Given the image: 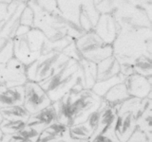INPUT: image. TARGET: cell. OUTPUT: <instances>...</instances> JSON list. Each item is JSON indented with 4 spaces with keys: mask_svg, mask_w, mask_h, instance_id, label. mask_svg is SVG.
<instances>
[{
    "mask_svg": "<svg viewBox=\"0 0 152 142\" xmlns=\"http://www.w3.org/2000/svg\"><path fill=\"white\" fill-rule=\"evenodd\" d=\"M55 102L58 110L57 121L70 127L87 120L102 106L103 99L91 89H84L77 93L66 94Z\"/></svg>",
    "mask_w": 152,
    "mask_h": 142,
    "instance_id": "cell-1",
    "label": "cell"
},
{
    "mask_svg": "<svg viewBox=\"0 0 152 142\" xmlns=\"http://www.w3.org/2000/svg\"><path fill=\"white\" fill-rule=\"evenodd\" d=\"M151 28H121L113 42V56L120 64H133L142 55H151Z\"/></svg>",
    "mask_w": 152,
    "mask_h": 142,
    "instance_id": "cell-2",
    "label": "cell"
},
{
    "mask_svg": "<svg viewBox=\"0 0 152 142\" xmlns=\"http://www.w3.org/2000/svg\"><path fill=\"white\" fill-rule=\"evenodd\" d=\"M39 84L52 102L60 101L69 93H77L86 89L80 64L73 59H70L59 71Z\"/></svg>",
    "mask_w": 152,
    "mask_h": 142,
    "instance_id": "cell-3",
    "label": "cell"
},
{
    "mask_svg": "<svg viewBox=\"0 0 152 142\" xmlns=\"http://www.w3.org/2000/svg\"><path fill=\"white\" fill-rule=\"evenodd\" d=\"M46 41L47 37L41 30L31 28L24 35L12 39L13 57L28 66L43 54Z\"/></svg>",
    "mask_w": 152,
    "mask_h": 142,
    "instance_id": "cell-4",
    "label": "cell"
},
{
    "mask_svg": "<svg viewBox=\"0 0 152 142\" xmlns=\"http://www.w3.org/2000/svg\"><path fill=\"white\" fill-rule=\"evenodd\" d=\"M70 60L62 51H51L42 54L33 63L26 66L28 82L40 83L59 71Z\"/></svg>",
    "mask_w": 152,
    "mask_h": 142,
    "instance_id": "cell-5",
    "label": "cell"
},
{
    "mask_svg": "<svg viewBox=\"0 0 152 142\" xmlns=\"http://www.w3.org/2000/svg\"><path fill=\"white\" fill-rule=\"evenodd\" d=\"M142 106L144 99L129 97L118 107L114 132L121 142H126L135 131Z\"/></svg>",
    "mask_w": 152,
    "mask_h": 142,
    "instance_id": "cell-6",
    "label": "cell"
},
{
    "mask_svg": "<svg viewBox=\"0 0 152 142\" xmlns=\"http://www.w3.org/2000/svg\"><path fill=\"white\" fill-rule=\"evenodd\" d=\"M81 59L98 64L113 55L112 46L107 45L93 30L85 32L74 41Z\"/></svg>",
    "mask_w": 152,
    "mask_h": 142,
    "instance_id": "cell-7",
    "label": "cell"
},
{
    "mask_svg": "<svg viewBox=\"0 0 152 142\" xmlns=\"http://www.w3.org/2000/svg\"><path fill=\"white\" fill-rule=\"evenodd\" d=\"M56 4L61 16L66 22L73 24L74 28L78 30H81L79 16L83 11L88 12L93 28L100 16V13L95 9L93 0H56Z\"/></svg>",
    "mask_w": 152,
    "mask_h": 142,
    "instance_id": "cell-8",
    "label": "cell"
},
{
    "mask_svg": "<svg viewBox=\"0 0 152 142\" xmlns=\"http://www.w3.org/2000/svg\"><path fill=\"white\" fill-rule=\"evenodd\" d=\"M50 104H52V101L41 85L38 83L28 80L24 85L23 106L30 115L40 112Z\"/></svg>",
    "mask_w": 152,
    "mask_h": 142,
    "instance_id": "cell-9",
    "label": "cell"
},
{
    "mask_svg": "<svg viewBox=\"0 0 152 142\" xmlns=\"http://www.w3.org/2000/svg\"><path fill=\"white\" fill-rule=\"evenodd\" d=\"M124 83L130 97L138 99H151L152 77H145V76L133 73L127 76Z\"/></svg>",
    "mask_w": 152,
    "mask_h": 142,
    "instance_id": "cell-10",
    "label": "cell"
},
{
    "mask_svg": "<svg viewBox=\"0 0 152 142\" xmlns=\"http://www.w3.org/2000/svg\"><path fill=\"white\" fill-rule=\"evenodd\" d=\"M93 31L107 45H112L120 31V27L111 13H104L99 16Z\"/></svg>",
    "mask_w": 152,
    "mask_h": 142,
    "instance_id": "cell-11",
    "label": "cell"
},
{
    "mask_svg": "<svg viewBox=\"0 0 152 142\" xmlns=\"http://www.w3.org/2000/svg\"><path fill=\"white\" fill-rule=\"evenodd\" d=\"M28 82L26 65H24L15 58H12L5 64L4 83L6 87L23 86Z\"/></svg>",
    "mask_w": 152,
    "mask_h": 142,
    "instance_id": "cell-12",
    "label": "cell"
},
{
    "mask_svg": "<svg viewBox=\"0 0 152 142\" xmlns=\"http://www.w3.org/2000/svg\"><path fill=\"white\" fill-rule=\"evenodd\" d=\"M58 110L56 102H52L50 106L43 109L40 112L31 115L27 121V126L40 133L49 125L57 121Z\"/></svg>",
    "mask_w": 152,
    "mask_h": 142,
    "instance_id": "cell-13",
    "label": "cell"
},
{
    "mask_svg": "<svg viewBox=\"0 0 152 142\" xmlns=\"http://www.w3.org/2000/svg\"><path fill=\"white\" fill-rule=\"evenodd\" d=\"M101 108L102 106L96 112L91 114L88 117V120H85L84 122L79 123V124L71 125L70 127H69V136L71 138L79 139V140H88V141L90 139V137L92 136V135L94 134V132L97 128L98 117Z\"/></svg>",
    "mask_w": 152,
    "mask_h": 142,
    "instance_id": "cell-14",
    "label": "cell"
},
{
    "mask_svg": "<svg viewBox=\"0 0 152 142\" xmlns=\"http://www.w3.org/2000/svg\"><path fill=\"white\" fill-rule=\"evenodd\" d=\"M69 136V127L56 121L43 130L36 142H59Z\"/></svg>",
    "mask_w": 152,
    "mask_h": 142,
    "instance_id": "cell-15",
    "label": "cell"
},
{
    "mask_svg": "<svg viewBox=\"0 0 152 142\" xmlns=\"http://www.w3.org/2000/svg\"><path fill=\"white\" fill-rule=\"evenodd\" d=\"M117 112H118L117 107L108 105V104H107L103 101V105L101 110H100L99 117H98L97 128L95 130L94 134L92 135V136L110 129V128H114L117 120Z\"/></svg>",
    "mask_w": 152,
    "mask_h": 142,
    "instance_id": "cell-16",
    "label": "cell"
},
{
    "mask_svg": "<svg viewBox=\"0 0 152 142\" xmlns=\"http://www.w3.org/2000/svg\"><path fill=\"white\" fill-rule=\"evenodd\" d=\"M24 85L23 86L5 87L0 90V109L23 105Z\"/></svg>",
    "mask_w": 152,
    "mask_h": 142,
    "instance_id": "cell-17",
    "label": "cell"
},
{
    "mask_svg": "<svg viewBox=\"0 0 152 142\" xmlns=\"http://www.w3.org/2000/svg\"><path fill=\"white\" fill-rule=\"evenodd\" d=\"M96 80H104L110 79L121 73L120 64L113 55L96 64Z\"/></svg>",
    "mask_w": 152,
    "mask_h": 142,
    "instance_id": "cell-18",
    "label": "cell"
},
{
    "mask_svg": "<svg viewBox=\"0 0 152 142\" xmlns=\"http://www.w3.org/2000/svg\"><path fill=\"white\" fill-rule=\"evenodd\" d=\"M130 96L128 95L125 83H121L112 86L104 95L102 99L108 105L118 108L121 103H123Z\"/></svg>",
    "mask_w": 152,
    "mask_h": 142,
    "instance_id": "cell-19",
    "label": "cell"
},
{
    "mask_svg": "<svg viewBox=\"0 0 152 142\" xmlns=\"http://www.w3.org/2000/svg\"><path fill=\"white\" fill-rule=\"evenodd\" d=\"M126 78V76H124L122 73H120L110 79H107L104 80H96V83H94L91 90L93 93L97 95V96L103 98L104 95L106 94L112 86L125 82Z\"/></svg>",
    "mask_w": 152,
    "mask_h": 142,
    "instance_id": "cell-20",
    "label": "cell"
},
{
    "mask_svg": "<svg viewBox=\"0 0 152 142\" xmlns=\"http://www.w3.org/2000/svg\"><path fill=\"white\" fill-rule=\"evenodd\" d=\"M0 115L2 117V120H26L28 121L30 117L28 113L23 105L12 106L0 109Z\"/></svg>",
    "mask_w": 152,
    "mask_h": 142,
    "instance_id": "cell-21",
    "label": "cell"
},
{
    "mask_svg": "<svg viewBox=\"0 0 152 142\" xmlns=\"http://www.w3.org/2000/svg\"><path fill=\"white\" fill-rule=\"evenodd\" d=\"M79 64L84 76L85 87L86 89H91L94 83H96V64L85 59H81L79 61Z\"/></svg>",
    "mask_w": 152,
    "mask_h": 142,
    "instance_id": "cell-22",
    "label": "cell"
},
{
    "mask_svg": "<svg viewBox=\"0 0 152 142\" xmlns=\"http://www.w3.org/2000/svg\"><path fill=\"white\" fill-rule=\"evenodd\" d=\"M133 71L145 77H152V63L151 55H142L134 61L132 64Z\"/></svg>",
    "mask_w": 152,
    "mask_h": 142,
    "instance_id": "cell-23",
    "label": "cell"
},
{
    "mask_svg": "<svg viewBox=\"0 0 152 142\" xmlns=\"http://www.w3.org/2000/svg\"><path fill=\"white\" fill-rule=\"evenodd\" d=\"M27 125L26 120H2L0 123V130L3 135H18Z\"/></svg>",
    "mask_w": 152,
    "mask_h": 142,
    "instance_id": "cell-24",
    "label": "cell"
},
{
    "mask_svg": "<svg viewBox=\"0 0 152 142\" xmlns=\"http://www.w3.org/2000/svg\"><path fill=\"white\" fill-rule=\"evenodd\" d=\"M88 142H121L117 137L114 128H110L104 132L100 133L90 137Z\"/></svg>",
    "mask_w": 152,
    "mask_h": 142,
    "instance_id": "cell-25",
    "label": "cell"
},
{
    "mask_svg": "<svg viewBox=\"0 0 152 142\" xmlns=\"http://www.w3.org/2000/svg\"><path fill=\"white\" fill-rule=\"evenodd\" d=\"M126 142H152V135L137 127Z\"/></svg>",
    "mask_w": 152,
    "mask_h": 142,
    "instance_id": "cell-26",
    "label": "cell"
},
{
    "mask_svg": "<svg viewBox=\"0 0 152 142\" xmlns=\"http://www.w3.org/2000/svg\"><path fill=\"white\" fill-rule=\"evenodd\" d=\"M19 24L28 28L33 27V12L28 5H26L21 13L20 18H19Z\"/></svg>",
    "mask_w": 152,
    "mask_h": 142,
    "instance_id": "cell-27",
    "label": "cell"
},
{
    "mask_svg": "<svg viewBox=\"0 0 152 142\" xmlns=\"http://www.w3.org/2000/svg\"><path fill=\"white\" fill-rule=\"evenodd\" d=\"M18 135H21L23 138L27 139L28 141H30V142H36L38 136H39L40 134L37 131L33 130L32 128H30V127H28L26 125V127L24 128V129L20 133H19Z\"/></svg>",
    "mask_w": 152,
    "mask_h": 142,
    "instance_id": "cell-28",
    "label": "cell"
},
{
    "mask_svg": "<svg viewBox=\"0 0 152 142\" xmlns=\"http://www.w3.org/2000/svg\"><path fill=\"white\" fill-rule=\"evenodd\" d=\"M1 142H30V141L23 138V137L19 135H3Z\"/></svg>",
    "mask_w": 152,
    "mask_h": 142,
    "instance_id": "cell-29",
    "label": "cell"
},
{
    "mask_svg": "<svg viewBox=\"0 0 152 142\" xmlns=\"http://www.w3.org/2000/svg\"><path fill=\"white\" fill-rule=\"evenodd\" d=\"M66 142H88V140H79V139H74V138H71L70 136H69L66 138Z\"/></svg>",
    "mask_w": 152,
    "mask_h": 142,
    "instance_id": "cell-30",
    "label": "cell"
},
{
    "mask_svg": "<svg viewBox=\"0 0 152 142\" xmlns=\"http://www.w3.org/2000/svg\"><path fill=\"white\" fill-rule=\"evenodd\" d=\"M11 2H12V0H0V4H6V5H8Z\"/></svg>",
    "mask_w": 152,
    "mask_h": 142,
    "instance_id": "cell-31",
    "label": "cell"
},
{
    "mask_svg": "<svg viewBox=\"0 0 152 142\" xmlns=\"http://www.w3.org/2000/svg\"><path fill=\"white\" fill-rule=\"evenodd\" d=\"M14 2H18V3H25L26 1H28V0H13Z\"/></svg>",
    "mask_w": 152,
    "mask_h": 142,
    "instance_id": "cell-32",
    "label": "cell"
},
{
    "mask_svg": "<svg viewBox=\"0 0 152 142\" xmlns=\"http://www.w3.org/2000/svg\"><path fill=\"white\" fill-rule=\"evenodd\" d=\"M2 137H3V133L1 132V130H0V142L2 140Z\"/></svg>",
    "mask_w": 152,
    "mask_h": 142,
    "instance_id": "cell-33",
    "label": "cell"
},
{
    "mask_svg": "<svg viewBox=\"0 0 152 142\" xmlns=\"http://www.w3.org/2000/svg\"><path fill=\"white\" fill-rule=\"evenodd\" d=\"M1 121H2V117H1V115H0V123H1Z\"/></svg>",
    "mask_w": 152,
    "mask_h": 142,
    "instance_id": "cell-34",
    "label": "cell"
},
{
    "mask_svg": "<svg viewBox=\"0 0 152 142\" xmlns=\"http://www.w3.org/2000/svg\"><path fill=\"white\" fill-rule=\"evenodd\" d=\"M59 142H66V139H64V140H61V141H59Z\"/></svg>",
    "mask_w": 152,
    "mask_h": 142,
    "instance_id": "cell-35",
    "label": "cell"
}]
</instances>
